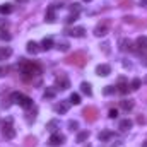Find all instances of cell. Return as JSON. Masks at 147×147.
I'll return each mask as SVG.
<instances>
[{
  "label": "cell",
  "mask_w": 147,
  "mask_h": 147,
  "mask_svg": "<svg viewBox=\"0 0 147 147\" xmlns=\"http://www.w3.org/2000/svg\"><path fill=\"white\" fill-rule=\"evenodd\" d=\"M19 72L22 74V77L26 79V80H29V79H33V77H36L41 74V67L34 63V62H28V60H22L21 63H19Z\"/></svg>",
  "instance_id": "obj_1"
},
{
  "label": "cell",
  "mask_w": 147,
  "mask_h": 147,
  "mask_svg": "<svg viewBox=\"0 0 147 147\" xmlns=\"http://www.w3.org/2000/svg\"><path fill=\"white\" fill-rule=\"evenodd\" d=\"M65 62H67L69 65L84 67V65H86V62H87V55H86L84 51H75L74 55H69V57L65 58Z\"/></svg>",
  "instance_id": "obj_2"
},
{
  "label": "cell",
  "mask_w": 147,
  "mask_h": 147,
  "mask_svg": "<svg viewBox=\"0 0 147 147\" xmlns=\"http://www.w3.org/2000/svg\"><path fill=\"white\" fill-rule=\"evenodd\" d=\"M10 99H12L14 103H17L19 106H22V108H31V106H33V99H31L29 96L22 94V92H12V94H10Z\"/></svg>",
  "instance_id": "obj_3"
},
{
  "label": "cell",
  "mask_w": 147,
  "mask_h": 147,
  "mask_svg": "<svg viewBox=\"0 0 147 147\" xmlns=\"http://www.w3.org/2000/svg\"><path fill=\"white\" fill-rule=\"evenodd\" d=\"M2 135H3L7 140H10V139L16 137V130H14V127H12V118H7V120L3 121V125H2Z\"/></svg>",
  "instance_id": "obj_4"
},
{
  "label": "cell",
  "mask_w": 147,
  "mask_h": 147,
  "mask_svg": "<svg viewBox=\"0 0 147 147\" xmlns=\"http://www.w3.org/2000/svg\"><path fill=\"white\" fill-rule=\"evenodd\" d=\"M55 87H57V89H62V91H67V89L70 87V80L67 79V75H63V74L57 75V79H55Z\"/></svg>",
  "instance_id": "obj_5"
},
{
  "label": "cell",
  "mask_w": 147,
  "mask_h": 147,
  "mask_svg": "<svg viewBox=\"0 0 147 147\" xmlns=\"http://www.w3.org/2000/svg\"><path fill=\"white\" fill-rule=\"evenodd\" d=\"M82 115H84V118H86L87 121H96L99 111H98V108H94V106H87V108H84Z\"/></svg>",
  "instance_id": "obj_6"
},
{
  "label": "cell",
  "mask_w": 147,
  "mask_h": 147,
  "mask_svg": "<svg viewBox=\"0 0 147 147\" xmlns=\"http://www.w3.org/2000/svg\"><path fill=\"white\" fill-rule=\"evenodd\" d=\"M63 142H65V135H62V134H58V132L51 134V137L48 139V144L51 147H58V146H62Z\"/></svg>",
  "instance_id": "obj_7"
},
{
  "label": "cell",
  "mask_w": 147,
  "mask_h": 147,
  "mask_svg": "<svg viewBox=\"0 0 147 147\" xmlns=\"http://www.w3.org/2000/svg\"><path fill=\"white\" fill-rule=\"evenodd\" d=\"M108 31H110L108 22H101V24H98V26L94 28V34H96V36H106Z\"/></svg>",
  "instance_id": "obj_8"
},
{
  "label": "cell",
  "mask_w": 147,
  "mask_h": 147,
  "mask_svg": "<svg viewBox=\"0 0 147 147\" xmlns=\"http://www.w3.org/2000/svg\"><path fill=\"white\" fill-rule=\"evenodd\" d=\"M96 74H98L99 77H106V75H110L111 74V67L108 65V63H101V65H98Z\"/></svg>",
  "instance_id": "obj_9"
},
{
  "label": "cell",
  "mask_w": 147,
  "mask_h": 147,
  "mask_svg": "<svg viewBox=\"0 0 147 147\" xmlns=\"http://www.w3.org/2000/svg\"><path fill=\"white\" fill-rule=\"evenodd\" d=\"M65 33L69 36H74V38H82L84 33H86V29L84 28H70V29H65Z\"/></svg>",
  "instance_id": "obj_10"
},
{
  "label": "cell",
  "mask_w": 147,
  "mask_h": 147,
  "mask_svg": "<svg viewBox=\"0 0 147 147\" xmlns=\"http://www.w3.org/2000/svg\"><path fill=\"white\" fill-rule=\"evenodd\" d=\"M128 89H130V87H128L127 80H125V79H120V80H118V86H116V91H118L120 94H127Z\"/></svg>",
  "instance_id": "obj_11"
},
{
  "label": "cell",
  "mask_w": 147,
  "mask_h": 147,
  "mask_svg": "<svg viewBox=\"0 0 147 147\" xmlns=\"http://www.w3.org/2000/svg\"><path fill=\"white\" fill-rule=\"evenodd\" d=\"M46 22H55V19H57V14H55V7L53 5H50L48 7V10H46Z\"/></svg>",
  "instance_id": "obj_12"
},
{
  "label": "cell",
  "mask_w": 147,
  "mask_h": 147,
  "mask_svg": "<svg viewBox=\"0 0 147 147\" xmlns=\"http://www.w3.org/2000/svg\"><path fill=\"white\" fill-rule=\"evenodd\" d=\"M132 125H134V121H132V120H128V118H125V120H121V121H120L118 128H120L121 132H127V130H130V128H132Z\"/></svg>",
  "instance_id": "obj_13"
},
{
  "label": "cell",
  "mask_w": 147,
  "mask_h": 147,
  "mask_svg": "<svg viewBox=\"0 0 147 147\" xmlns=\"http://www.w3.org/2000/svg\"><path fill=\"white\" fill-rule=\"evenodd\" d=\"M120 106H121L123 111H130L134 108V101L132 99H123V101H120Z\"/></svg>",
  "instance_id": "obj_14"
},
{
  "label": "cell",
  "mask_w": 147,
  "mask_h": 147,
  "mask_svg": "<svg viewBox=\"0 0 147 147\" xmlns=\"http://www.w3.org/2000/svg\"><path fill=\"white\" fill-rule=\"evenodd\" d=\"M57 128H58V120H50V121L46 123V130H48V132L55 134V132H57Z\"/></svg>",
  "instance_id": "obj_15"
},
{
  "label": "cell",
  "mask_w": 147,
  "mask_h": 147,
  "mask_svg": "<svg viewBox=\"0 0 147 147\" xmlns=\"http://www.w3.org/2000/svg\"><path fill=\"white\" fill-rule=\"evenodd\" d=\"M26 50H28L31 55H36L38 51H39V46H38V43H34V41H29L28 46H26Z\"/></svg>",
  "instance_id": "obj_16"
},
{
  "label": "cell",
  "mask_w": 147,
  "mask_h": 147,
  "mask_svg": "<svg viewBox=\"0 0 147 147\" xmlns=\"http://www.w3.org/2000/svg\"><path fill=\"white\" fill-rule=\"evenodd\" d=\"M67 110H69V103H58V105H55V111L57 113H60V115H63V113H67Z\"/></svg>",
  "instance_id": "obj_17"
},
{
  "label": "cell",
  "mask_w": 147,
  "mask_h": 147,
  "mask_svg": "<svg viewBox=\"0 0 147 147\" xmlns=\"http://www.w3.org/2000/svg\"><path fill=\"white\" fill-rule=\"evenodd\" d=\"M135 45L139 46V50H144V51H146L147 50V36L137 38V43H135Z\"/></svg>",
  "instance_id": "obj_18"
},
{
  "label": "cell",
  "mask_w": 147,
  "mask_h": 147,
  "mask_svg": "<svg viewBox=\"0 0 147 147\" xmlns=\"http://www.w3.org/2000/svg\"><path fill=\"white\" fill-rule=\"evenodd\" d=\"M51 46H53V39H51V38H45V39L41 41V50L48 51V50H50Z\"/></svg>",
  "instance_id": "obj_19"
},
{
  "label": "cell",
  "mask_w": 147,
  "mask_h": 147,
  "mask_svg": "<svg viewBox=\"0 0 147 147\" xmlns=\"http://www.w3.org/2000/svg\"><path fill=\"white\" fill-rule=\"evenodd\" d=\"M111 137H115V134H113V132H110V130H106V132H101V134H99V140H101V142L110 140Z\"/></svg>",
  "instance_id": "obj_20"
},
{
  "label": "cell",
  "mask_w": 147,
  "mask_h": 147,
  "mask_svg": "<svg viewBox=\"0 0 147 147\" xmlns=\"http://www.w3.org/2000/svg\"><path fill=\"white\" fill-rule=\"evenodd\" d=\"M80 91L86 94V96H91L92 94V89H91V84H87V82H82L80 84Z\"/></svg>",
  "instance_id": "obj_21"
},
{
  "label": "cell",
  "mask_w": 147,
  "mask_h": 147,
  "mask_svg": "<svg viewBox=\"0 0 147 147\" xmlns=\"http://www.w3.org/2000/svg\"><path fill=\"white\" fill-rule=\"evenodd\" d=\"M12 55V50L7 46V48H0V60H5V58H9Z\"/></svg>",
  "instance_id": "obj_22"
},
{
  "label": "cell",
  "mask_w": 147,
  "mask_h": 147,
  "mask_svg": "<svg viewBox=\"0 0 147 147\" xmlns=\"http://www.w3.org/2000/svg\"><path fill=\"white\" fill-rule=\"evenodd\" d=\"M10 12H12V5L10 3H2L0 5V14L5 16V14H10Z\"/></svg>",
  "instance_id": "obj_23"
},
{
  "label": "cell",
  "mask_w": 147,
  "mask_h": 147,
  "mask_svg": "<svg viewBox=\"0 0 147 147\" xmlns=\"http://www.w3.org/2000/svg\"><path fill=\"white\" fill-rule=\"evenodd\" d=\"M89 139V132H80L79 135H77V142L79 144H82V142H86Z\"/></svg>",
  "instance_id": "obj_24"
},
{
  "label": "cell",
  "mask_w": 147,
  "mask_h": 147,
  "mask_svg": "<svg viewBox=\"0 0 147 147\" xmlns=\"http://www.w3.org/2000/svg\"><path fill=\"white\" fill-rule=\"evenodd\" d=\"M57 48H58L60 51H69V48H70V45H69L67 41H60V43L57 45Z\"/></svg>",
  "instance_id": "obj_25"
},
{
  "label": "cell",
  "mask_w": 147,
  "mask_h": 147,
  "mask_svg": "<svg viewBox=\"0 0 147 147\" xmlns=\"http://www.w3.org/2000/svg\"><path fill=\"white\" fill-rule=\"evenodd\" d=\"M140 86H142V80H140V79H134V80L130 82V89H134V91H137Z\"/></svg>",
  "instance_id": "obj_26"
},
{
  "label": "cell",
  "mask_w": 147,
  "mask_h": 147,
  "mask_svg": "<svg viewBox=\"0 0 147 147\" xmlns=\"http://www.w3.org/2000/svg\"><path fill=\"white\" fill-rule=\"evenodd\" d=\"M77 19H79V14H77V12H72L70 16H67V19H65V22H67V24H72V22H75Z\"/></svg>",
  "instance_id": "obj_27"
},
{
  "label": "cell",
  "mask_w": 147,
  "mask_h": 147,
  "mask_svg": "<svg viewBox=\"0 0 147 147\" xmlns=\"http://www.w3.org/2000/svg\"><path fill=\"white\" fill-rule=\"evenodd\" d=\"M69 101H70L72 105H80V96H79L77 92H74V94H70V98H69Z\"/></svg>",
  "instance_id": "obj_28"
},
{
  "label": "cell",
  "mask_w": 147,
  "mask_h": 147,
  "mask_svg": "<svg viewBox=\"0 0 147 147\" xmlns=\"http://www.w3.org/2000/svg\"><path fill=\"white\" fill-rule=\"evenodd\" d=\"M53 98H55V89L48 87V89L45 91V99H53Z\"/></svg>",
  "instance_id": "obj_29"
},
{
  "label": "cell",
  "mask_w": 147,
  "mask_h": 147,
  "mask_svg": "<svg viewBox=\"0 0 147 147\" xmlns=\"http://www.w3.org/2000/svg\"><path fill=\"white\" fill-rule=\"evenodd\" d=\"M115 91H116V87H115V86H106V87H105V94H106V96L113 94Z\"/></svg>",
  "instance_id": "obj_30"
},
{
  "label": "cell",
  "mask_w": 147,
  "mask_h": 147,
  "mask_svg": "<svg viewBox=\"0 0 147 147\" xmlns=\"http://www.w3.org/2000/svg\"><path fill=\"white\" fill-rule=\"evenodd\" d=\"M26 142H28V144H26L28 147H34V146H36V139H34V137H28V139H26Z\"/></svg>",
  "instance_id": "obj_31"
},
{
  "label": "cell",
  "mask_w": 147,
  "mask_h": 147,
  "mask_svg": "<svg viewBox=\"0 0 147 147\" xmlns=\"http://www.w3.org/2000/svg\"><path fill=\"white\" fill-rule=\"evenodd\" d=\"M69 128H70V130H77V128H79V123H77V121H75V120H70V121H69Z\"/></svg>",
  "instance_id": "obj_32"
},
{
  "label": "cell",
  "mask_w": 147,
  "mask_h": 147,
  "mask_svg": "<svg viewBox=\"0 0 147 147\" xmlns=\"http://www.w3.org/2000/svg\"><path fill=\"white\" fill-rule=\"evenodd\" d=\"M26 118H28V121H29V123H31V121H34V118H36V110H33V113H28V116H26Z\"/></svg>",
  "instance_id": "obj_33"
},
{
  "label": "cell",
  "mask_w": 147,
  "mask_h": 147,
  "mask_svg": "<svg viewBox=\"0 0 147 147\" xmlns=\"http://www.w3.org/2000/svg\"><path fill=\"white\" fill-rule=\"evenodd\" d=\"M108 116H110V118H116V116H118V110H115V108H111V110L108 111Z\"/></svg>",
  "instance_id": "obj_34"
},
{
  "label": "cell",
  "mask_w": 147,
  "mask_h": 147,
  "mask_svg": "<svg viewBox=\"0 0 147 147\" xmlns=\"http://www.w3.org/2000/svg\"><path fill=\"white\" fill-rule=\"evenodd\" d=\"M70 10H72V12H77V14H79V10H80L79 3H72V5H70Z\"/></svg>",
  "instance_id": "obj_35"
},
{
  "label": "cell",
  "mask_w": 147,
  "mask_h": 147,
  "mask_svg": "<svg viewBox=\"0 0 147 147\" xmlns=\"http://www.w3.org/2000/svg\"><path fill=\"white\" fill-rule=\"evenodd\" d=\"M7 26H9V22H7V21H3V19H2V21H0V29H5V28H7Z\"/></svg>",
  "instance_id": "obj_36"
},
{
  "label": "cell",
  "mask_w": 147,
  "mask_h": 147,
  "mask_svg": "<svg viewBox=\"0 0 147 147\" xmlns=\"http://www.w3.org/2000/svg\"><path fill=\"white\" fill-rule=\"evenodd\" d=\"M0 38H2V39H5V41H9V39H10V36H9V34H5V31L0 34Z\"/></svg>",
  "instance_id": "obj_37"
},
{
  "label": "cell",
  "mask_w": 147,
  "mask_h": 147,
  "mask_svg": "<svg viewBox=\"0 0 147 147\" xmlns=\"http://www.w3.org/2000/svg\"><path fill=\"white\" fill-rule=\"evenodd\" d=\"M137 121H139V123L142 125V123H146L147 120H146V118H144V116H139V118H137Z\"/></svg>",
  "instance_id": "obj_38"
},
{
  "label": "cell",
  "mask_w": 147,
  "mask_h": 147,
  "mask_svg": "<svg viewBox=\"0 0 147 147\" xmlns=\"http://www.w3.org/2000/svg\"><path fill=\"white\" fill-rule=\"evenodd\" d=\"M135 17H125V22H134Z\"/></svg>",
  "instance_id": "obj_39"
},
{
  "label": "cell",
  "mask_w": 147,
  "mask_h": 147,
  "mask_svg": "<svg viewBox=\"0 0 147 147\" xmlns=\"http://www.w3.org/2000/svg\"><path fill=\"white\" fill-rule=\"evenodd\" d=\"M140 5H142V7H146V9H147V0H140Z\"/></svg>",
  "instance_id": "obj_40"
},
{
  "label": "cell",
  "mask_w": 147,
  "mask_h": 147,
  "mask_svg": "<svg viewBox=\"0 0 147 147\" xmlns=\"http://www.w3.org/2000/svg\"><path fill=\"white\" fill-rule=\"evenodd\" d=\"M3 72H5V70H3V69H0V75H3Z\"/></svg>",
  "instance_id": "obj_41"
},
{
  "label": "cell",
  "mask_w": 147,
  "mask_h": 147,
  "mask_svg": "<svg viewBox=\"0 0 147 147\" xmlns=\"http://www.w3.org/2000/svg\"><path fill=\"white\" fill-rule=\"evenodd\" d=\"M142 147H147V140H146V142H144V144H142Z\"/></svg>",
  "instance_id": "obj_42"
},
{
  "label": "cell",
  "mask_w": 147,
  "mask_h": 147,
  "mask_svg": "<svg viewBox=\"0 0 147 147\" xmlns=\"http://www.w3.org/2000/svg\"><path fill=\"white\" fill-rule=\"evenodd\" d=\"M84 2H91V0H84Z\"/></svg>",
  "instance_id": "obj_43"
},
{
  "label": "cell",
  "mask_w": 147,
  "mask_h": 147,
  "mask_svg": "<svg viewBox=\"0 0 147 147\" xmlns=\"http://www.w3.org/2000/svg\"><path fill=\"white\" fill-rule=\"evenodd\" d=\"M19 2H26V0H19Z\"/></svg>",
  "instance_id": "obj_44"
}]
</instances>
